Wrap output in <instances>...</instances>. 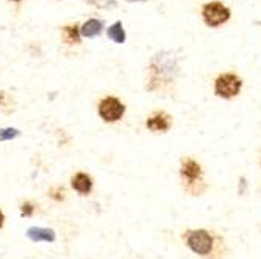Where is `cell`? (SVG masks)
I'll return each mask as SVG.
<instances>
[{"label":"cell","mask_w":261,"mask_h":259,"mask_svg":"<svg viewBox=\"0 0 261 259\" xmlns=\"http://www.w3.org/2000/svg\"><path fill=\"white\" fill-rule=\"evenodd\" d=\"M147 84L146 89L149 92H169L175 84V78L178 75V60L172 52H160L156 53L149 67H147Z\"/></svg>","instance_id":"cell-1"},{"label":"cell","mask_w":261,"mask_h":259,"mask_svg":"<svg viewBox=\"0 0 261 259\" xmlns=\"http://www.w3.org/2000/svg\"><path fill=\"white\" fill-rule=\"evenodd\" d=\"M185 245L202 259H225L227 245L221 234L205 228L186 229L181 233Z\"/></svg>","instance_id":"cell-2"},{"label":"cell","mask_w":261,"mask_h":259,"mask_svg":"<svg viewBox=\"0 0 261 259\" xmlns=\"http://www.w3.org/2000/svg\"><path fill=\"white\" fill-rule=\"evenodd\" d=\"M203 175V167L197 159L193 156H183L180 159V180L186 194L199 197L206 191L208 184L205 183Z\"/></svg>","instance_id":"cell-3"},{"label":"cell","mask_w":261,"mask_h":259,"mask_svg":"<svg viewBox=\"0 0 261 259\" xmlns=\"http://www.w3.org/2000/svg\"><path fill=\"white\" fill-rule=\"evenodd\" d=\"M241 89H243V80L236 74L225 72V74H221L215 80V94L219 99L230 100V99L238 97Z\"/></svg>","instance_id":"cell-4"},{"label":"cell","mask_w":261,"mask_h":259,"mask_svg":"<svg viewBox=\"0 0 261 259\" xmlns=\"http://www.w3.org/2000/svg\"><path fill=\"white\" fill-rule=\"evenodd\" d=\"M127 106L116 96L103 97L97 105V114L105 124H116L125 116Z\"/></svg>","instance_id":"cell-5"},{"label":"cell","mask_w":261,"mask_h":259,"mask_svg":"<svg viewBox=\"0 0 261 259\" xmlns=\"http://www.w3.org/2000/svg\"><path fill=\"white\" fill-rule=\"evenodd\" d=\"M230 16H231L230 8L225 7L222 2H210V4H205L202 7L203 22L211 28L224 25L225 22H228Z\"/></svg>","instance_id":"cell-6"},{"label":"cell","mask_w":261,"mask_h":259,"mask_svg":"<svg viewBox=\"0 0 261 259\" xmlns=\"http://www.w3.org/2000/svg\"><path fill=\"white\" fill-rule=\"evenodd\" d=\"M172 125H174L172 116L166 111H155L146 119V128L156 134H164L171 131Z\"/></svg>","instance_id":"cell-7"},{"label":"cell","mask_w":261,"mask_h":259,"mask_svg":"<svg viewBox=\"0 0 261 259\" xmlns=\"http://www.w3.org/2000/svg\"><path fill=\"white\" fill-rule=\"evenodd\" d=\"M70 186H72V189L79 195L86 197L94 189V181H92L91 175H88L85 172H77L72 178H70Z\"/></svg>","instance_id":"cell-8"},{"label":"cell","mask_w":261,"mask_h":259,"mask_svg":"<svg viewBox=\"0 0 261 259\" xmlns=\"http://www.w3.org/2000/svg\"><path fill=\"white\" fill-rule=\"evenodd\" d=\"M103 28V22L99 20V19H89L86 20L82 28H80V35L85 36V38H94V36H97Z\"/></svg>","instance_id":"cell-9"},{"label":"cell","mask_w":261,"mask_h":259,"mask_svg":"<svg viewBox=\"0 0 261 259\" xmlns=\"http://www.w3.org/2000/svg\"><path fill=\"white\" fill-rule=\"evenodd\" d=\"M29 238L33 242H54L55 241V233L52 229H47V228H32L29 229Z\"/></svg>","instance_id":"cell-10"},{"label":"cell","mask_w":261,"mask_h":259,"mask_svg":"<svg viewBox=\"0 0 261 259\" xmlns=\"http://www.w3.org/2000/svg\"><path fill=\"white\" fill-rule=\"evenodd\" d=\"M63 33V39L66 44L69 45H74V44H80L82 35H80V27L79 23H72V25H66L61 30Z\"/></svg>","instance_id":"cell-11"},{"label":"cell","mask_w":261,"mask_h":259,"mask_svg":"<svg viewBox=\"0 0 261 259\" xmlns=\"http://www.w3.org/2000/svg\"><path fill=\"white\" fill-rule=\"evenodd\" d=\"M108 38L111 41H114L116 44H124L125 42V32L122 28V23L121 22H116L114 25H111L108 28Z\"/></svg>","instance_id":"cell-12"},{"label":"cell","mask_w":261,"mask_h":259,"mask_svg":"<svg viewBox=\"0 0 261 259\" xmlns=\"http://www.w3.org/2000/svg\"><path fill=\"white\" fill-rule=\"evenodd\" d=\"M14 108H16L14 99L10 96L8 92L0 91V109H2L4 112H13Z\"/></svg>","instance_id":"cell-13"},{"label":"cell","mask_w":261,"mask_h":259,"mask_svg":"<svg viewBox=\"0 0 261 259\" xmlns=\"http://www.w3.org/2000/svg\"><path fill=\"white\" fill-rule=\"evenodd\" d=\"M36 211V205L33 202H23L20 205V216L22 217H32Z\"/></svg>","instance_id":"cell-14"},{"label":"cell","mask_w":261,"mask_h":259,"mask_svg":"<svg viewBox=\"0 0 261 259\" xmlns=\"http://www.w3.org/2000/svg\"><path fill=\"white\" fill-rule=\"evenodd\" d=\"M49 197L55 202H64L66 200V189L63 186H57L49 191Z\"/></svg>","instance_id":"cell-15"},{"label":"cell","mask_w":261,"mask_h":259,"mask_svg":"<svg viewBox=\"0 0 261 259\" xmlns=\"http://www.w3.org/2000/svg\"><path fill=\"white\" fill-rule=\"evenodd\" d=\"M19 134L17 130L14 128H5V130H0V140H7V139H13Z\"/></svg>","instance_id":"cell-16"},{"label":"cell","mask_w":261,"mask_h":259,"mask_svg":"<svg viewBox=\"0 0 261 259\" xmlns=\"http://www.w3.org/2000/svg\"><path fill=\"white\" fill-rule=\"evenodd\" d=\"M246 186H247V180H246L244 177H241V178H240V194H241V195L246 194Z\"/></svg>","instance_id":"cell-17"},{"label":"cell","mask_w":261,"mask_h":259,"mask_svg":"<svg viewBox=\"0 0 261 259\" xmlns=\"http://www.w3.org/2000/svg\"><path fill=\"white\" fill-rule=\"evenodd\" d=\"M4 225H5V214H4V211L0 209V229L4 228Z\"/></svg>","instance_id":"cell-18"},{"label":"cell","mask_w":261,"mask_h":259,"mask_svg":"<svg viewBox=\"0 0 261 259\" xmlns=\"http://www.w3.org/2000/svg\"><path fill=\"white\" fill-rule=\"evenodd\" d=\"M128 2H144V0H128Z\"/></svg>","instance_id":"cell-19"},{"label":"cell","mask_w":261,"mask_h":259,"mask_svg":"<svg viewBox=\"0 0 261 259\" xmlns=\"http://www.w3.org/2000/svg\"><path fill=\"white\" fill-rule=\"evenodd\" d=\"M11 2H16V4H19V2H22V0H11Z\"/></svg>","instance_id":"cell-20"},{"label":"cell","mask_w":261,"mask_h":259,"mask_svg":"<svg viewBox=\"0 0 261 259\" xmlns=\"http://www.w3.org/2000/svg\"><path fill=\"white\" fill-rule=\"evenodd\" d=\"M259 166H261V159H259Z\"/></svg>","instance_id":"cell-21"},{"label":"cell","mask_w":261,"mask_h":259,"mask_svg":"<svg viewBox=\"0 0 261 259\" xmlns=\"http://www.w3.org/2000/svg\"><path fill=\"white\" fill-rule=\"evenodd\" d=\"M0 259H2V257H0Z\"/></svg>","instance_id":"cell-22"}]
</instances>
